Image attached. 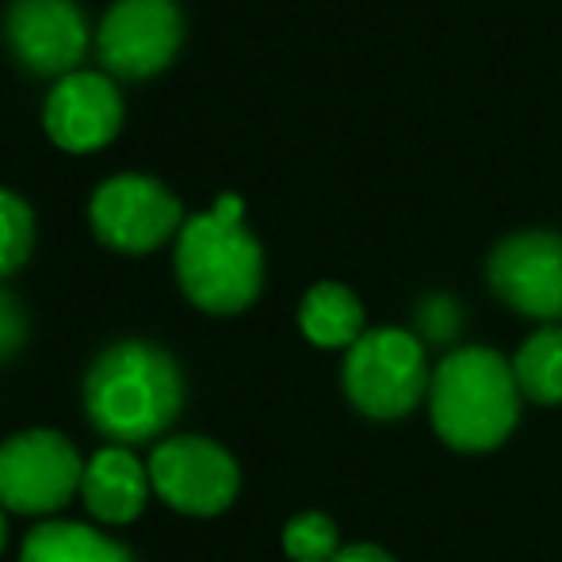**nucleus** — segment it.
I'll return each mask as SVG.
<instances>
[{
	"label": "nucleus",
	"instance_id": "f257e3e1",
	"mask_svg": "<svg viewBox=\"0 0 562 562\" xmlns=\"http://www.w3.org/2000/svg\"><path fill=\"white\" fill-rule=\"evenodd\" d=\"M180 406V363L154 340H115L85 375V417L108 445L134 448L161 437Z\"/></svg>",
	"mask_w": 562,
	"mask_h": 562
},
{
	"label": "nucleus",
	"instance_id": "f03ea898",
	"mask_svg": "<svg viewBox=\"0 0 562 562\" xmlns=\"http://www.w3.org/2000/svg\"><path fill=\"white\" fill-rule=\"evenodd\" d=\"M520 394L513 360L486 345L451 348L432 368L429 422L448 448L479 456L494 451L513 437L520 422Z\"/></svg>",
	"mask_w": 562,
	"mask_h": 562
},
{
	"label": "nucleus",
	"instance_id": "7ed1b4c3",
	"mask_svg": "<svg viewBox=\"0 0 562 562\" xmlns=\"http://www.w3.org/2000/svg\"><path fill=\"white\" fill-rule=\"evenodd\" d=\"M177 280L207 314H241L265 283V252L241 223V200L218 195L215 207L192 215L177 234Z\"/></svg>",
	"mask_w": 562,
	"mask_h": 562
},
{
	"label": "nucleus",
	"instance_id": "20e7f679",
	"mask_svg": "<svg viewBox=\"0 0 562 562\" xmlns=\"http://www.w3.org/2000/svg\"><path fill=\"white\" fill-rule=\"evenodd\" d=\"M345 394L363 417L398 422L429 402V345L398 326L368 329L345 352Z\"/></svg>",
	"mask_w": 562,
	"mask_h": 562
},
{
	"label": "nucleus",
	"instance_id": "39448f33",
	"mask_svg": "<svg viewBox=\"0 0 562 562\" xmlns=\"http://www.w3.org/2000/svg\"><path fill=\"white\" fill-rule=\"evenodd\" d=\"M85 463L54 429L15 432L0 445V505L20 517H46L81 497Z\"/></svg>",
	"mask_w": 562,
	"mask_h": 562
},
{
	"label": "nucleus",
	"instance_id": "423d86ee",
	"mask_svg": "<svg viewBox=\"0 0 562 562\" xmlns=\"http://www.w3.org/2000/svg\"><path fill=\"white\" fill-rule=\"evenodd\" d=\"M92 234L115 252H154L180 234L184 207L180 200L146 172H115L89 200Z\"/></svg>",
	"mask_w": 562,
	"mask_h": 562
},
{
	"label": "nucleus",
	"instance_id": "0eeeda50",
	"mask_svg": "<svg viewBox=\"0 0 562 562\" xmlns=\"http://www.w3.org/2000/svg\"><path fill=\"white\" fill-rule=\"evenodd\" d=\"M154 494L188 517H215L234 505L241 490V467L223 445L207 437H169L149 456Z\"/></svg>",
	"mask_w": 562,
	"mask_h": 562
},
{
	"label": "nucleus",
	"instance_id": "6e6552de",
	"mask_svg": "<svg viewBox=\"0 0 562 562\" xmlns=\"http://www.w3.org/2000/svg\"><path fill=\"white\" fill-rule=\"evenodd\" d=\"M184 43V12L177 0H115L97 31L100 66L123 81L154 77Z\"/></svg>",
	"mask_w": 562,
	"mask_h": 562
},
{
	"label": "nucleus",
	"instance_id": "1a4fd4ad",
	"mask_svg": "<svg viewBox=\"0 0 562 562\" xmlns=\"http://www.w3.org/2000/svg\"><path fill=\"white\" fill-rule=\"evenodd\" d=\"M4 46L35 77H66L89 50V23L77 0H8Z\"/></svg>",
	"mask_w": 562,
	"mask_h": 562
},
{
	"label": "nucleus",
	"instance_id": "9d476101",
	"mask_svg": "<svg viewBox=\"0 0 562 562\" xmlns=\"http://www.w3.org/2000/svg\"><path fill=\"white\" fill-rule=\"evenodd\" d=\"M486 280L494 295L536 322L562 318V234L525 229L490 252Z\"/></svg>",
	"mask_w": 562,
	"mask_h": 562
},
{
	"label": "nucleus",
	"instance_id": "9b49d317",
	"mask_svg": "<svg viewBox=\"0 0 562 562\" xmlns=\"http://www.w3.org/2000/svg\"><path fill=\"white\" fill-rule=\"evenodd\" d=\"M43 126L54 146L69 154H92L108 146L123 126V92L112 74L97 69H74L58 77L46 92Z\"/></svg>",
	"mask_w": 562,
	"mask_h": 562
},
{
	"label": "nucleus",
	"instance_id": "f8f14e48",
	"mask_svg": "<svg viewBox=\"0 0 562 562\" xmlns=\"http://www.w3.org/2000/svg\"><path fill=\"white\" fill-rule=\"evenodd\" d=\"M154 482H149V467L131 448L108 445L85 463L81 479V502L100 525H131L142 517Z\"/></svg>",
	"mask_w": 562,
	"mask_h": 562
},
{
	"label": "nucleus",
	"instance_id": "ddd939ff",
	"mask_svg": "<svg viewBox=\"0 0 562 562\" xmlns=\"http://www.w3.org/2000/svg\"><path fill=\"white\" fill-rule=\"evenodd\" d=\"M299 329L318 348H352L368 329H363V306L352 288L345 283H314L299 303Z\"/></svg>",
	"mask_w": 562,
	"mask_h": 562
},
{
	"label": "nucleus",
	"instance_id": "4468645a",
	"mask_svg": "<svg viewBox=\"0 0 562 562\" xmlns=\"http://www.w3.org/2000/svg\"><path fill=\"white\" fill-rule=\"evenodd\" d=\"M20 562H134L126 543L77 520H46L31 528Z\"/></svg>",
	"mask_w": 562,
	"mask_h": 562
},
{
	"label": "nucleus",
	"instance_id": "2eb2a0df",
	"mask_svg": "<svg viewBox=\"0 0 562 562\" xmlns=\"http://www.w3.org/2000/svg\"><path fill=\"white\" fill-rule=\"evenodd\" d=\"M513 375L536 406H562V326L536 329L513 356Z\"/></svg>",
	"mask_w": 562,
	"mask_h": 562
},
{
	"label": "nucleus",
	"instance_id": "dca6fc26",
	"mask_svg": "<svg viewBox=\"0 0 562 562\" xmlns=\"http://www.w3.org/2000/svg\"><path fill=\"white\" fill-rule=\"evenodd\" d=\"M340 548V532L326 513H299L283 528V551L291 562H334Z\"/></svg>",
	"mask_w": 562,
	"mask_h": 562
},
{
	"label": "nucleus",
	"instance_id": "f3484780",
	"mask_svg": "<svg viewBox=\"0 0 562 562\" xmlns=\"http://www.w3.org/2000/svg\"><path fill=\"white\" fill-rule=\"evenodd\" d=\"M31 245H35V215L27 200L0 188V280L27 265Z\"/></svg>",
	"mask_w": 562,
	"mask_h": 562
},
{
	"label": "nucleus",
	"instance_id": "a211bd4d",
	"mask_svg": "<svg viewBox=\"0 0 562 562\" xmlns=\"http://www.w3.org/2000/svg\"><path fill=\"white\" fill-rule=\"evenodd\" d=\"M459 306H456V299H448V295H429L422 306H417V329H422V337L425 345L429 340H437V345H448V340H456L459 334Z\"/></svg>",
	"mask_w": 562,
	"mask_h": 562
},
{
	"label": "nucleus",
	"instance_id": "6ab92c4d",
	"mask_svg": "<svg viewBox=\"0 0 562 562\" xmlns=\"http://www.w3.org/2000/svg\"><path fill=\"white\" fill-rule=\"evenodd\" d=\"M27 337V318H23V306L15 303V295L0 291V360L15 352Z\"/></svg>",
	"mask_w": 562,
	"mask_h": 562
},
{
	"label": "nucleus",
	"instance_id": "aec40b11",
	"mask_svg": "<svg viewBox=\"0 0 562 562\" xmlns=\"http://www.w3.org/2000/svg\"><path fill=\"white\" fill-rule=\"evenodd\" d=\"M334 562H398V559L379 548V543H348V548L337 551Z\"/></svg>",
	"mask_w": 562,
	"mask_h": 562
},
{
	"label": "nucleus",
	"instance_id": "412c9836",
	"mask_svg": "<svg viewBox=\"0 0 562 562\" xmlns=\"http://www.w3.org/2000/svg\"><path fill=\"white\" fill-rule=\"evenodd\" d=\"M8 543V520H4V505H0V551H4Z\"/></svg>",
	"mask_w": 562,
	"mask_h": 562
}]
</instances>
